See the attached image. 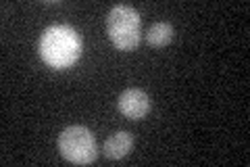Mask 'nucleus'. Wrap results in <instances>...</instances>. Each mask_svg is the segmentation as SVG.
I'll return each mask as SVG.
<instances>
[{
  "mask_svg": "<svg viewBox=\"0 0 250 167\" xmlns=\"http://www.w3.org/2000/svg\"><path fill=\"white\" fill-rule=\"evenodd\" d=\"M40 57L52 69H69L82 54V36L69 25H50L40 38Z\"/></svg>",
  "mask_w": 250,
  "mask_h": 167,
  "instance_id": "obj_1",
  "label": "nucleus"
},
{
  "mask_svg": "<svg viewBox=\"0 0 250 167\" xmlns=\"http://www.w3.org/2000/svg\"><path fill=\"white\" fill-rule=\"evenodd\" d=\"M106 34L119 50H134L142 40V19L129 4H115L106 17Z\"/></svg>",
  "mask_w": 250,
  "mask_h": 167,
  "instance_id": "obj_2",
  "label": "nucleus"
},
{
  "mask_svg": "<svg viewBox=\"0 0 250 167\" xmlns=\"http://www.w3.org/2000/svg\"><path fill=\"white\" fill-rule=\"evenodd\" d=\"M59 150L61 155L75 165H88L96 161V138L83 125H69L59 136Z\"/></svg>",
  "mask_w": 250,
  "mask_h": 167,
  "instance_id": "obj_3",
  "label": "nucleus"
},
{
  "mask_svg": "<svg viewBox=\"0 0 250 167\" xmlns=\"http://www.w3.org/2000/svg\"><path fill=\"white\" fill-rule=\"evenodd\" d=\"M117 105H119V111L138 121V119H144L148 115V111H150V98H148V94L140 88H127L125 92L119 94V100H117Z\"/></svg>",
  "mask_w": 250,
  "mask_h": 167,
  "instance_id": "obj_4",
  "label": "nucleus"
},
{
  "mask_svg": "<svg viewBox=\"0 0 250 167\" xmlns=\"http://www.w3.org/2000/svg\"><path fill=\"white\" fill-rule=\"evenodd\" d=\"M134 148V138H131L129 132H115L111 138H106L104 142V155L113 161H119V159L127 157Z\"/></svg>",
  "mask_w": 250,
  "mask_h": 167,
  "instance_id": "obj_5",
  "label": "nucleus"
},
{
  "mask_svg": "<svg viewBox=\"0 0 250 167\" xmlns=\"http://www.w3.org/2000/svg\"><path fill=\"white\" fill-rule=\"evenodd\" d=\"M146 40L150 46H154V48H163V46H167L171 40H173V25L167 21L152 23L146 31Z\"/></svg>",
  "mask_w": 250,
  "mask_h": 167,
  "instance_id": "obj_6",
  "label": "nucleus"
}]
</instances>
